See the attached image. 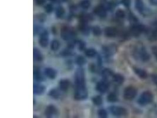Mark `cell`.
<instances>
[{"label":"cell","mask_w":157,"mask_h":118,"mask_svg":"<svg viewBox=\"0 0 157 118\" xmlns=\"http://www.w3.org/2000/svg\"><path fill=\"white\" fill-rule=\"evenodd\" d=\"M105 35L107 37H114L118 34V30L115 27H107V28L104 30Z\"/></svg>","instance_id":"obj_12"},{"label":"cell","mask_w":157,"mask_h":118,"mask_svg":"<svg viewBox=\"0 0 157 118\" xmlns=\"http://www.w3.org/2000/svg\"><path fill=\"white\" fill-rule=\"evenodd\" d=\"M85 54L87 57L92 58V57H94L96 56L97 51L95 49H89L86 50V51H85Z\"/></svg>","instance_id":"obj_25"},{"label":"cell","mask_w":157,"mask_h":118,"mask_svg":"<svg viewBox=\"0 0 157 118\" xmlns=\"http://www.w3.org/2000/svg\"><path fill=\"white\" fill-rule=\"evenodd\" d=\"M49 96H50L51 97H52L54 99H57L60 98V97L61 96V93H60V92L59 90H58L57 89H53L50 91Z\"/></svg>","instance_id":"obj_23"},{"label":"cell","mask_w":157,"mask_h":118,"mask_svg":"<svg viewBox=\"0 0 157 118\" xmlns=\"http://www.w3.org/2000/svg\"><path fill=\"white\" fill-rule=\"evenodd\" d=\"M45 86L42 85L38 84V83H35L34 85L33 90H34V93L35 95H41L43 94L45 92Z\"/></svg>","instance_id":"obj_15"},{"label":"cell","mask_w":157,"mask_h":118,"mask_svg":"<svg viewBox=\"0 0 157 118\" xmlns=\"http://www.w3.org/2000/svg\"><path fill=\"white\" fill-rule=\"evenodd\" d=\"M65 13V10H64V8L62 7H58L57 10H56V12H55V15H56L57 18H62Z\"/></svg>","instance_id":"obj_27"},{"label":"cell","mask_w":157,"mask_h":118,"mask_svg":"<svg viewBox=\"0 0 157 118\" xmlns=\"http://www.w3.org/2000/svg\"><path fill=\"white\" fill-rule=\"evenodd\" d=\"M109 87V85L107 81L106 80L101 81L97 84L96 89L97 91L99 92L100 93H105Z\"/></svg>","instance_id":"obj_9"},{"label":"cell","mask_w":157,"mask_h":118,"mask_svg":"<svg viewBox=\"0 0 157 118\" xmlns=\"http://www.w3.org/2000/svg\"><path fill=\"white\" fill-rule=\"evenodd\" d=\"M51 1H54V2H57V0H50Z\"/></svg>","instance_id":"obj_44"},{"label":"cell","mask_w":157,"mask_h":118,"mask_svg":"<svg viewBox=\"0 0 157 118\" xmlns=\"http://www.w3.org/2000/svg\"><path fill=\"white\" fill-rule=\"evenodd\" d=\"M88 92L86 87H76L74 93V97L77 101H82L87 98Z\"/></svg>","instance_id":"obj_4"},{"label":"cell","mask_w":157,"mask_h":118,"mask_svg":"<svg viewBox=\"0 0 157 118\" xmlns=\"http://www.w3.org/2000/svg\"><path fill=\"white\" fill-rule=\"evenodd\" d=\"M137 94V91L135 88L133 87H127L124 92V97L126 100L131 101L135 97Z\"/></svg>","instance_id":"obj_6"},{"label":"cell","mask_w":157,"mask_h":118,"mask_svg":"<svg viewBox=\"0 0 157 118\" xmlns=\"http://www.w3.org/2000/svg\"><path fill=\"white\" fill-rule=\"evenodd\" d=\"M92 31L93 34L96 36L100 35L101 34V33H102V31H101V28L98 26H95V27H92Z\"/></svg>","instance_id":"obj_32"},{"label":"cell","mask_w":157,"mask_h":118,"mask_svg":"<svg viewBox=\"0 0 157 118\" xmlns=\"http://www.w3.org/2000/svg\"><path fill=\"white\" fill-rule=\"evenodd\" d=\"M146 29L145 26L140 24H135L132 25L130 31L132 35L135 36V37H138Z\"/></svg>","instance_id":"obj_7"},{"label":"cell","mask_w":157,"mask_h":118,"mask_svg":"<svg viewBox=\"0 0 157 118\" xmlns=\"http://www.w3.org/2000/svg\"><path fill=\"white\" fill-rule=\"evenodd\" d=\"M58 111L57 108L53 105H49L45 109V114L48 117H52L57 115Z\"/></svg>","instance_id":"obj_11"},{"label":"cell","mask_w":157,"mask_h":118,"mask_svg":"<svg viewBox=\"0 0 157 118\" xmlns=\"http://www.w3.org/2000/svg\"><path fill=\"white\" fill-rule=\"evenodd\" d=\"M33 56L34 59L35 61H41L42 60L43 57L41 51L37 49H34L33 51Z\"/></svg>","instance_id":"obj_19"},{"label":"cell","mask_w":157,"mask_h":118,"mask_svg":"<svg viewBox=\"0 0 157 118\" xmlns=\"http://www.w3.org/2000/svg\"><path fill=\"white\" fill-rule=\"evenodd\" d=\"M134 71L136 73V75H137L140 78L146 79L147 77V76H148L147 73L144 70L140 69V68H134Z\"/></svg>","instance_id":"obj_18"},{"label":"cell","mask_w":157,"mask_h":118,"mask_svg":"<svg viewBox=\"0 0 157 118\" xmlns=\"http://www.w3.org/2000/svg\"><path fill=\"white\" fill-rule=\"evenodd\" d=\"M79 29L81 30V32L84 34H88L89 31V27H88L87 23L81 21V24L79 25Z\"/></svg>","instance_id":"obj_22"},{"label":"cell","mask_w":157,"mask_h":118,"mask_svg":"<svg viewBox=\"0 0 157 118\" xmlns=\"http://www.w3.org/2000/svg\"><path fill=\"white\" fill-rule=\"evenodd\" d=\"M34 78L36 81H41L43 80V77L38 69L34 70Z\"/></svg>","instance_id":"obj_24"},{"label":"cell","mask_w":157,"mask_h":118,"mask_svg":"<svg viewBox=\"0 0 157 118\" xmlns=\"http://www.w3.org/2000/svg\"><path fill=\"white\" fill-rule=\"evenodd\" d=\"M138 56L139 58L143 61H148L150 59V55L144 48H141L138 51Z\"/></svg>","instance_id":"obj_14"},{"label":"cell","mask_w":157,"mask_h":118,"mask_svg":"<svg viewBox=\"0 0 157 118\" xmlns=\"http://www.w3.org/2000/svg\"><path fill=\"white\" fill-rule=\"evenodd\" d=\"M98 115L99 117H102V118H105L107 117V112L105 109H99L98 112Z\"/></svg>","instance_id":"obj_35"},{"label":"cell","mask_w":157,"mask_h":118,"mask_svg":"<svg viewBox=\"0 0 157 118\" xmlns=\"http://www.w3.org/2000/svg\"><path fill=\"white\" fill-rule=\"evenodd\" d=\"M45 10L47 13H51L53 11V5L49 4L45 7Z\"/></svg>","instance_id":"obj_36"},{"label":"cell","mask_w":157,"mask_h":118,"mask_svg":"<svg viewBox=\"0 0 157 118\" xmlns=\"http://www.w3.org/2000/svg\"><path fill=\"white\" fill-rule=\"evenodd\" d=\"M153 80H154V82L155 83V84L157 86V75L154 76Z\"/></svg>","instance_id":"obj_43"},{"label":"cell","mask_w":157,"mask_h":118,"mask_svg":"<svg viewBox=\"0 0 157 118\" xmlns=\"http://www.w3.org/2000/svg\"><path fill=\"white\" fill-rule=\"evenodd\" d=\"M153 95L149 91H146L142 93L138 99V102L140 105L144 106L149 104L153 101Z\"/></svg>","instance_id":"obj_2"},{"label":"cell","mask_w":157,"mask_h":118,"mask_svg":"<svg viewBox=\"0 0 157 118\" xmlns=\"http://www.w3.org/2000/svg\"><path fill=\"white\" fill-rule=\"evenodd\" d=\"M152 51L154 53V55L157 60V47H154L152 48Z\"/></svg>","instance_id":"obj_40"},{"label":"cell","mask_w":157,"mask_h":118,"mask_svg":"<svg viewBox=\"0 0 157 118\" xmlns=\"http://www.w3.org/2000/svg\"><path fill=\"white\" fill-rule=\"evenodd\" d=\"M113 79L115 82L118 85H121L124 81V77L120 74H115L113 76Z\"/></svg>","instance_id":"obj_21"},{"label":"cell","mask_w":157,"mask_h":118,"mask_svg":"<svg viewBox=\"0 0 157 118\" xmlns=\"http://www.w3.org/2000/svg\"><path fill=\"white\" fill-rule=\"evenodd\" d=\"M109 111L113 115L116 116H123L127 115V111L126 109L121 106H113L110 107Z\"/></svg>","instance_id":"obj_5"},{"label":"cell","mask_w":157,"mask_h":118,"mask_svg":"<svg viewBox=\"0 0 157 118\" xmlns=\"http://www.w3.org/2000/svg\"><path fill=\"white\" fill-rule=\"evenodd\" d=\"M85 75L84 70L81 68H79L77 70L75 74V84L76 87H85Z\"/></svg>","instance_id":"obj_1"},{"label":"cell","mask_w":157,"mask_h":118,"mask_svg":"<svg viewBox=\"0 0 157 118\" xmlns=\"http://www.w3.org/2000/svg\"><path fill=\"white\" fill-rule=\"evenodd\" d=\"M121 2L124 6L126 7H129L130 6L131 0H121Z\"/></svg>","instance_id":"obj_39"},{"label":"cell","mask_w":157,"mask_h":118,"mask_svg":"<svg viewBox=\"0 0 157 118\" xmlns=\"http://www.w3.org/2000/svg\"><path fill=\"white\" fill-rule=\"evenodd\" d=\"M107 101L109 102H115L118 101L117 96L114 93H111L107 96Z\"/></svg>","instance_id":"obj_29"},{"label":"cell","mask_w":157,"mask_h":118,"mask_svg":"<svg viewBox=\"0 0 157 118\" xmlns=\"http://www.w3.org/2000/svg\"><path fill=\"white\" fill-rule=\"evenodd\" d=\"M70 86V82L68 80L63 79L60 81V88L62 91H66Z\"/></svg>","instance_id":"obj_20"},{"label":"cell","mask_w":157,"mask_h":118,"mask_svg":"<svg viewBox=\"0 0 157 118\" xmlns=\"http://www.w3.org/2000/svg\"><path fill=\"white\" fill-rule=\"evenodd\" d=\"M150 3L154 5H157V0H150Z\"/></svg>","instance_id":"obj_42"},{"label":"cell","mask_w":157,"mask_h":118,"mask_svg":"<svg viewBox=\"0 0 157 118\" xmlns=\"http://www.w3.org/2000/svg\"><path fill=\"white\" fill-rule=\"evenodd\" d=\"M35 1L38 5H42L45 3V0H35Z\"/></svg>","instance_id":"obj_41"},{"label":"cell","mask_w":157,"mask_h":118,"mask_svg":"<svg viewBox=\"0 0 157 118\" xmlns=\"http://www.w3.org/2000/svg\"><path fill=\"white\" fill-rule=\"evenodd\" d=\"M60 46V42L57 40H54L51 42V49L52 51H57L59 49Z\"/></svg>","instance_id":"obj_26"},{"label":"cell","mask_w":157,"mask_h":118,"mask_svg":"<svg viewBox=\"0 0 157 118\" xmlns=\"http://www.w3.org/2000/svg\"><path fill=\"white\" fill-rule=\"evenodd\" d=\"M77 43L78 44V49L79 50L82 51L84 49V48L85 47V44L84 42L81 41H77Z\"/></svg>","instance_id":"obj_37"},{"label":"cell","mask_w":157,"mask_h":118,"mask_svg":"<svg viewBox=\"0 0 157 118\" xmlns=\"http://www.w3.org/2000/svg\"><path fill=\"white\" fill-rule=\"evenodd\" d=\"M92 102L97 106H100L103 103V99L100 96H97L94 97L92 99Z\"/></svg>","instance_id":"obj_28"},{"label":"cell","mask_w":157,"mask_h":118,"mask_svg":"<svg viewBox=\"0 0 157 118\" xmlns=\"http://www.w3.org/2000/svg\"><path fill=\"white\" fill-rule=\"evenodd\" d=\"M113 75L114 74L113 73V72L109 69H105L103 71V75L105 77V79H107L108 77H109L111 76H113Z\"/></svg>","instance_id":"obj_34"},{"label":"cell","mask_w":157,"mask_h":118,"mask_svg":"<svg viewBox=\"0 0 157 118\" xmlns=\"http://www.w3.org/2000/svg\"><path fill=\"white\" fill-rule=\"evenodd\" d=\"M69 49V50H70ZM69 50H64L61 54L62 56H71V51H70Z\"/></svg>","instance_id":"obj_38"},{"label":"cell","mask_w":157,"mask_h":118,"mask_svg":"<svg viewBox=\"0 0 157 118\" xmlns=\"http://www.w3.org/2000/svg\"><path fill=\"white\" fill-rule=\"evenodd\" d=\"M135 8L136 10L139 11L140 13L142 14L144 11V4L142 0H135Z\"/></svg>","instance_id":"obj_17"},{"label":"cell","mask_w":157,"mask_h":118,"mask_svg":"<svg viewBox=\"0 0 157 118\" xmlns=\"http://www.w3.org/2000/svg\"><path fill=\"white\" fill-rule=\"evenodd\" d=\"M39 43L42 47L47 46L48 44V33L46 30L42 31L39 39Z\"/></svg>","instance_id":"obj_8"},{"label":"cell","mask_w":157,"mask_h":118,"mask_svg":"<svg viewBox=\"0 0 157 118\" xmlns=\"http://www.w3.org/2000/svg\"><path fill=\"white\" fill-rule=\"evenodd\" d=\"M94 12L97 15L101 18H105L107 16V9L103 5L97 6L94 9Z\"/></svg>","instance_id":"obj_10"},{"label":"cell","mask_w":157,"mask_h":118,"mask_svg":"<svg viewBox=\"0 0 157 118\" xmlns=\"http://www.w3.org/2000/svg\"><path fill=\"white\" fill-rule=\"evenodd\" d=\"M103 53L107 57H109L114 54L116 51V48L114 46H105L103 47Z\"/></svg>","instance_id":"obj_13"},{"label":"cell","mask_w":157,"mask_h":118,"mask_svg":"<svg viewBox=\"0 0 157 118\" xmlns=\"http://www.w3.org/2000/svg\"><path fill=\"white\" fill-rule=\"evenodd\" d=\"M76 63H77V64L78 66H83V65L85 64L86 60L83 56H78L77 58V59H76Z\"/></svg>","instance_id":"obj_30"},{"label":"cell","mask_w":157,"mask_h":118,"mask_svg":"<svg viewBox=\"0 0 157 118\" xmlns=\"http://www.w3.org/2000/svg\"><path fill=\"white\" fill-rule=\"evenodd\" d=\"M76 35V32L69 27H64L61 30V36L64 40H72Z\"/></svg>","instance_id":"obj_3"},{"label":"cell","mask_w":157,"mask_h":118,"mask_svg":"<svg viewBox=\"0 0 157 118\" xmlns=\"http://www.w3.org/2000/svg\"><path fill=\"white\" fill-rule=\"evenodd\" d=\"M115 16L118 19H123L125 16V13L123 10H118L115 13Z\"/></svg>","instance_id":"obj_31"},{"label":"cell","mask_w":157,"mask_h":118,"mask_svg":"<svg viewBox=\"0 0 157 118\" xmlns=\"http://www.w3.org/2000/svg\"><path fill=\"white\" fill-rule=\"evenodd\" d=\"M80 6L83 9L87 10V9L89 8V7H90V3L88 1H87V0H84V1H82L80 3Z\"/></svg>","instance_id":"obj_33"},{"label":"cell","mask_w":157,"mask_h":118,"mask_svg":"<svg viewBox=\"0 0 157 118\" xmlns=\"http://www.w3.org/2000/svg\"><path fill=\"white\" fill-rule=\"evenodd\" d=\"M45 76L51 79H54L57 76V71L52 68H46L44 71Z\"/></svg>","instance_id":"obj_16"}]
</instances>
